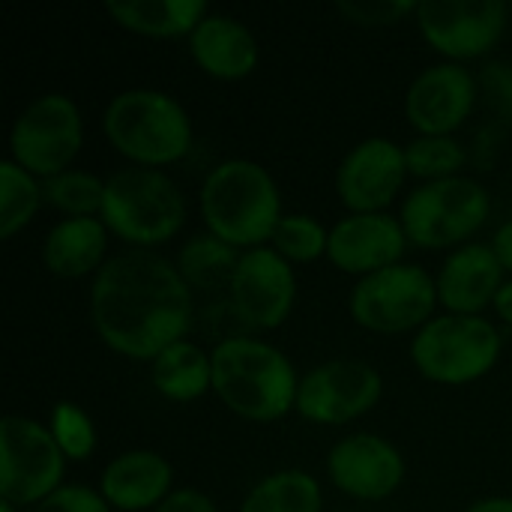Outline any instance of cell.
<instances>
[{"label":"cell","instance_id":"cell-1","mask_svg":"<svg viewBox=\"0 0 512 512\" xmlns=\"http://www.w3.org/2000/svg\"><path fill=\"white\" fill-rule=\"evenodd\" d=\"M90 324L114 354L153 363L165 348L186 339L192 288L168 258L150 249L120 252L93 276Z\"/></svg>","mask_w":512,"mask_h":512},{"label":"cell","instance_id":"cell-2","mask_svg":"<svg viewBox=\"0 0 512 512\" xmlns=\"http://www.w3.org/2000/svg\"><path fill=\"white\" fill-rule=\"evenodd\" d=\"M210 360L213 393L231 414L252 423H273L294 411L300 378L276 345L252 336H228L216 342Z\"/></svg>","mask_w":512,"mask_h":512},{"label":"cell","instance_id":"cell-3","mask_svg":"<svg viewBox=\"0 0 512 512\" xmlns=\"http://www.w3.org/2000/svg\"><path fill=\"white\" fill-rule=\"evenodd\" d=\"M201 216L210 234L234 249L270 243L282 213V195L273 174L255 159H225L201 183Z\"/></svg>","mask_w":512,"mask_h":512},{"label":"cell","instance_id":"cell-4","mask_svg":"<svg viewBox=\"0 0 512 512\" xmlns=\"http://www.w3.org/2000/svg\"><path fill=\"white\" fill-rule=\"evenodd\" d=\"M108 144L141 168L180 162L192 147V120L186 108L165 90L132 87L111 96L102 111Z\"/></svg>","mask_w":512,"mask_h":512},{"label":"cell","instance_id":"cell-5","mask_svg":"<svg viewBox=\"0 0 512 512\" xmlns=\"http://www.w3.org/2000/svg\"><path fill=\"white\" fill-rule=\"evenodd\" d=\"M99 219L135 249L168 243L186 222V198L162 168L129 165L105 180Z\"/></svg>","mask_w":512,"mask_h":512},{"label":"cell","instance_id":"cell-6","mask_svg":"<svg viewBox=\"0 0 512 512\" xmlns=\"http://www.w3.org/2000/svg\"><path fill=\"white\" fill-rule=\"evenodd\" d=\"M501 333L483 315H435L417 330L411 360L426 381L471 384L492 372L501 357Z\"/></svg>","mask_w":512,"mask_h":512},{"label":"cell","instance_id":"cell-7","mask_svg":"<svg viewBox=\"0 0 512 512\" xmlns=\"http://www.w3.org/2000/svg\"><path fill=\"white\" fill-rule=\"evenodd\" d=\"M489 210L492 198L486 186L462 174L417 186L402 204L399 222L408 234V243L420 249H459L483 228Z\"/></svg>","mask_w":512,"mask_h":512},{"label":"cell","instance_id":"cell-8","mask_svg":"<svg viewBox=\"0 0 512 512\" xmlns=\"http://www.w3.org/2000/svg\"><path fill=\"white\" fill-rule=\"evenodd\" d=\"M438 306V282L417 264H396L357 279L348 312L372 333L399 336L426 327Z\"/></svg>","mask_w":512,"mask_h":512},{"label":"cell","instance_id":"cell-9","mask_svg":"<svg viewBox=\"0 0 512 512\" xmlns=\"http://www.w3.org/2000/svg\"><path fill=\"white\" fill-rule=\"evenodd\" d=\"M84 144V120L72 96H36L9 129V159L39 180L72 168Z\"/></svg>","mask_w":512,"mask_h":512},{"label":"cell","instance_id":"cell-10","mask_svg":"<svg viewBox=\"0 0 512 512\" xmlns=\"http://www.w3.org/2000/svg\"><path fill=\"white\" fill-rule=\"evenodd\" d=\"M63 471L66 456L48 426L15 414L0 420V501L36 507L63 486Z\"/></svg>","mask_w":512,"mask_h":512},{"label":"cell","instance_id":"cell-11","mask_svg":"<svg viewBox=\"0 0 512 512\" xmlns=\"http://www.w3.org/2000/svg\"><path fill=\"white\" fill-rule=\"evenodd\" d=\"M384 396L381 372L366 360H327L306 372L297 387L294 411L318 426H345L369 414Z\"/></svg>","mask_w":512,"mask_h":512},{"label":"cell","instance_id":"cell-12","mask_svg":"<svg viewBox=\"0 0 512 512\" xmlns=\"http://www.w3.org/2000/svg\"><path fill=\"white\" fill-rule=\"evenodd\" d=\"M423 39L453 63L489 54L507 33L510 6L501 0H423L417 3Z\"/></svg>","mask_w":512,"mask_h":512},{"label":"cell","instance_id":"cell-13","mask_svg":"<svg viewBox=\"0 0 512 512\" xmlns=\"http://www.w3.org/2000/svg\"><path fill=\"white\" fill-rule=\"evenodd\" d=\"M228 300L234 315L249 330H276L288 321L297 300L294 267L270 246H258L240 255L228 282Z\"/></svg>","mask_w":512,"mask_h":512},{"label":"cell","instance_id":"cell-14","mask_svg":"<svg viewBox=\"0 0 512 512\" xmlns=\"http://www.w3.org/2000/svg\"><path fill=\"white\" fill-rule=\"evenodd\" d=\"M408 177L405 147L372 135L354 144L336 168V192L351 213H387Z\"/></svg>","mask_w":512,"mask_h":512},{"label":"cell","instance_id":"cell-15","mask_svg":"<svg viewBox=\"0 0 512 512\" xmlns=\"http://www.w3.org/2000/svg\"><path fill=\"white\" fill-rule=\"evenodd\" d=\"M477 102V75L465 63H435L417 72L405 93V117L420 135H453Z\"/></svg>","mask_w":512,"mask_h":512},{"label":"cell","instance_id":"cell-16","mask_svg":"<svg viewBox=\"0 0 512 512\" xmlns=\"http://www.w3.org/2000/svg\"><path fill=\"white\" fill-rule=\"evenodd\" d=\"M405 456L384 438L360 432L342 438L327 456L330 483L357 501H384L405 483Z\"/></svg>","mask_w":512,"mask_h":512},{"label":"cell","instance_id":"cell-17","mask_svg":"<svg viewBox=\"0 0 512 512\" xmlns=\"http://www.w3.org/2000/svg\"><path fill=\"white\" fill-rule=\"evenodd\" d=\"M408 234L390 213H351L330 228L327 258L351 276H372L402 264Z\"/></svg>","mask_w":512,"mask_h":512},{"label":"cell","instance_id":"cell-18","mask_svg":"<svg viewBox=\"0 0 512 512\" xmlns=\"http://www.w3.org/2000/svg\"><path fill=\"white\" fill-rule=\"evenodd\" d=\"M504 267L486 243L459 246L438 273V303L453 315H480L504 285Z\"/></svg>","mask_w":512,"mask_h":512},{"label":"cell","instance_id":"cell-19","mask_svg":"<svg viewBox=\"0 0 512 512\" xmlns=\"http://www.w3.org/2000/svg\"><path fill=\"white\" fill-rule=\"evenodd\" d=\"M174 468L153 450H129L111 459L99 477V495L111 510H156L174 489Z\"/></svg>","mask_w":512,"mask_h":512},{"label":"cell","instance_id":"cell-20","mask_svg":"<svg viewBox=\"0 0 512 512\" xmlns=\"http://www.w3.org/2000/svg\"><path fill=\"white\" fill-rule=\"evenodd\" d=\"M189 51L195 63L219 81H240L258 66V39L234 15L207 12L204 21L189 36Z\"/></svg>","mask_w":512,"mask_h":512},{"label":"cell","instance_id":"cell-21","mask_svg":"<svg viewBox=\"0 0 512 512\" xmlns=\"http://www.w3.org/2000/svg\"><path fill=\"white\" fill-rule=\"evenodd\" d=\"M105 249H108V228L102 219L87 216V219H60L42 243V264L48 273L60 279H81V276H96L105 264Z\"/></svg>","mask_w":512,"mask_h":512},{"label":"cell","instance_id":"cell-22","mask_svg":"<svg viewBox=\"0 0 512 512\" xmlns=\"http://www.w3.org/2000/svg\"><path fill=\"white\" fill-rule=\"evenodd\" d=\"M105 12L129 33L174 39L192 36L210 9L204 0H111L105 3Z\"/></svg>","mask_w":512,"mask_h":512},{"label":"cell","instance_id":"cell-23","mask_svg":"<svg viewBox=\"0 0 512 512\" xmlns=\"http://www.w3.org/2000/svg\"><path fill=\"white\" fill-rule=\"evenodd\" d=\"M150 381L171 402H192L213 390V360L189 339L174 342L150 363Z\"/></svg>","mask_w":512,"mask_h":512},{"label":"cell","instance_id":"cell-24","mask_svg":"<svg viewBox=\"0 0 512 512\" xmlns=\"http://www.w3.org/2000/svg\"><path fill=\"white\" fill-rule=\"evenodd\" d=\"M240 512H321V486L306 471H276L249 489Z\"/></svg>","mask_w":512,"mask_h":512},{"label":"cell","instance_id":"cell-25","mask_svg":"<svg viewBox=\"0 0 512 512\" xmlns=\"http://www.w3.org/2000/svg\"><path fill=\"white\" fill-rule=\"evenodd\" d=\"M240 255H243L240 249H234L231 243H225L216 234L204 231V234L189 237L180 246L174 264H177L180 276L186 279V285L192 291L195 288L207 291V288H216V285H225L228 288Z\"/></svg>","mask_w":512,"mask_h":512},{"label":"cell","instance_id":"cell-26","mask_svg":"<svg viewBox=\"0 0 512 512\" xmlns=\"http://www.w3.org/2000/svg\"><path fill=\"white\" fill-rule=\"evenodd\" d=\"M42 195V180L24 171L18 162L3 159L0 162V237H15L30 219L36 216Z\"/></svg>","mask_w":512,"mask_h":512},{"label":"cell","instance_id":"cell-27","mask_svg":"<svg viewBox=\"0 0 512 512\" xmlns=\"http://www.w3.org/2000/svg\"><path fill=\"white\" fill-rule=\"evenodd\" d=\"M42 195L60 213H66L72 219H87V216L102 213L105 180L84 168H66V171L42 180Z\"/></svg>","mask_w":512,"mask_h":512},{"label":"cell","instance_id":"cell-28","mask_svg":"<svg viewBox=\"0 0 512 512\" xmlns=\"http://www.w3.org/2000/svg\"><path fill=\"white\" fill-rule=\"evenodd\" d=\"M408 174L435 183L462 177V168L468 165V150L453 135H417L405 147Z\"/></svg>","mask_w":512,"mask_h":512},{"label":"cell","instance_id":"cell-29","mask_svg":"<svg viewBox=\"0 0 512 512\" xmlns=\"http://www.w3.org/2000/svg\"><path fill=\"white\" fill-rule=\"evenodd\" d=\"M327 243L330 231L306 213H285L270 237V249H276L288 264H309L327 255Z\"/></svg>","mask_w":512,"mask_h":512},{"label":"cell","instance_id":"cell-30","mask_svg":"<svg viewBox=\"0 0 512 512\" xmlns=\"http://www.w3.org/2000/svg\"><path fill=\"white\" fill-rule=\"evenodd\" d=\"M48 432L57 441L66 462H87L99 444L96 423L75 402H57L48 414Z\"/></svg>","mask_w":512,"mask_h":512},{"label":"cell","instance_id":"cell-31","mask_svg":"<svg viewBox=\"0 0 512 512\" xmlns=\"http://www.w3.org/2000/svg\"><path fill=\"white\" fill-rule=\"evenodd\" d=\"M336 9L360 27H390L417 12L414 0H336Z\"/></svg>","mask_w":512,"mask_h":512},{"label":"cell","instance_id":"cell-32","mask_svg":"<svg viewBox=\"0 0 512 512\" xmlns=\"http://www.w3.org/2000/svg\"><path fill=\"white\" fill-rule=\"evenodd\" d=\"M33 512H111L108 501L87 486H60L54 495H48Z\"/></svg>","mask_w":512,"mask_h":512},{"label":"cell","instance_id":"cell-33","mask_svg":"<svg viewBox=\"0 0 512 512\" xmlns=\"http://www.w3.org/2000/svg\"><path fill=\"white\" fill-rule=\"evenodd\" d=\"M483 87L492 105L504 114H512V66L510 63H489L483 69Z\"/></svg>","mask_w":512,"mask_h":512},{"label":"cell","instance_id":"cell-34","mask_svg":"<svg viewBox=\"0 0 512 512\" xmlns=\"http://www.w3.org/2000/svg\"><path fill=\"white\" fill-rule=\"evenodd\" d=\"M153 512H219L216 504L198 489H174Z\"/></svg>","mask_w":512,"mask_h":512},{"label":"cell","instance_id":"cell-35","mask_svg":"<svg viewBox=\"0 0 512 512\" xmlns=\"http://www.w3.org/2000/svg\"><path fill=\"white\" fill-rule=\"evenodd\" d=\"M492 252H495V258L501 261V267L512 273V219L510 222H504L498 231H495V237H492Z\"/></svg>","mask_w":512,"mask_h":512},{"label":"cell","instance_id":"cell-36","mask_svg":"<svg viewBox=\"0 0 512 512\" xmlns=\"http://www.w3.org/2000/svg\"><path fill=\"white\" fill-rule=\"evenodd\" d=\"M492 306H495L498 318L512 327V279L501 285V291H498V297H495V303H492Z\"/></svg>","mask_w":512,"mask_h":512},{"label":"cell","instance_id":"cell-37","mask_svg":"<svg viewBox=\"0 0 512 512\" xmlns=\"http://www.w3.org/2000/svg\"><path fill=\"white\" fill-rule=\"evenodd\" d=\"M465 512H512V498H483Z\"/></svg>","mask_w":512,"mask_h":512},{"label":"cell","instance_id":"cell-38","mask_svg":"<svg viewBox=\"0 0 512 512\" xmlns=\"http://www.w3.org/2000/svg\"><path fill=\"white\" fill-rule=\"evenodd\" d=\"M0 512H15V504H9V501H0Z\"/></svg>","mask_w":512,"mask_h":512}]
</instances>
